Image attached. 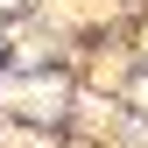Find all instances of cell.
<instances>
[{"label":"cell","instance_id":"3957f363","mask_svg":"<svg viewBox=\"0 0 148 148\" xmlns=\"http://www.w3.org/2000/svg\"><path fill=\"white\" fill-rule=\"evenodd\" d=\"M134 99H141V106H148V85H141V92H134Z\"/></svg>","mask_w":148,"mask_h":148},{"label":"cell","instance_id":"6da1fadb","mask_svg":"<svg viewBox=\"0 0 148 148\" xmlns=\"http://www.w3.org/2000/svg\"><path fill=\"white\" fill-rule=\"evenodd\" d=\"M0 106H14V113H35V120H49L64 106V85H49V78H7L0 85Z\"/></svg>","mask_w":148,"mask_h":148},{"label":"cell","instance_id":"7a4b0ae2","mask_svg":"<svg viewBox=\"0 0 148 148\" xmlns=\"http://www.w3.org/2000/svg\"><path fill=\"white\" fill-rule=\"evenodd\" d=\"M7 7H21V0H0V14H7Z\"/></svg>","mask_w":148,"mask_h":148}]
</instances>
